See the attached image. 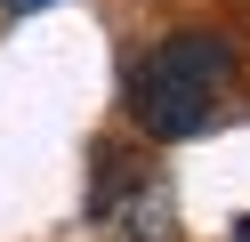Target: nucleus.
<instances>
[{
    "mask_svg": "<svg viewBox=\"0 0 250 242\" xmlns=\"http://www.w3.org/2000/svg\"><path fill=\"white\" fill-rule=\"evenodd\" d=\"M234 97V48L218 32H169L137 57L129 73V113L146 137L178 145V137H202V129L226 113Z\"/></svg>",
    "mask_w": 250,
    "mask_h": 242,
    "instance_id": "f257e3e1",
    "label": "nucleus"
},
{
    "mask_svg": "<svg viewBox=\"0 0 250 242\" xmlns=\"http://www.w3.org/2000/svg\"><path fill=\"white\" fill-rule=\"evenodd\" d=\"M89 218L105 226V242H178V194H169V177L153 161H129L113 145H97Z\"/></svg>",
    "mask_w": 250,
    "mask_h": 242,
    "instance_id": "f03ea898",
    "label": "nucleus"
},
{
    "mask_svg": "<svg viewBox=\"0 0 250 242\" xmlns=\"http://www.w3.org/2000/svg\"><path fill=\"white\" fill-rule=\"evenodd\" d=\"M0 8H49V0H0Z\"/></svg>",
    "mask_w": 250,
    "mask_h": 242,
    "instance_id": "7ed1b4c3",
    "label": "nucleus"
},
{
    "mask_svg": "<svg viewBox=\"0 0 250 242\" xmlns=\"http://www.w3.org/2000/svg\"><path fill=\"white\" fill-rule=\"evenodd\" d=\"M234 242H250V218H242V226H234Z\"/></svg>",
    "mask_w": 250,
    "mask_h": 242,
    "instance_id": "20e7f679",
    "label": "nucleus"
}]
</instances>
